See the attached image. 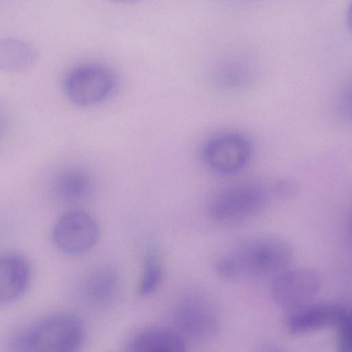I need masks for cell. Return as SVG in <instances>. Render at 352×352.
Masks as SVG:
<instances>
[{
    "label": "cell",
    "mask_w": 352,
    "mask_h": 352,
    "mask_svg": "<svg viewBox=\"0 0 352 352\" xmlns=\"http://www.w3.org/2000/svg\"><path fill=\"white\" fill-rule=\"evenodd\" d=\"M291 246L275 236H256L238 244L218 261L216 272L229 280H254L274 277L287 269Z\"/></svg>",
    "instance_id": "cell-1"
},
{
    "label": "cell",
    "mask_w": 352,
    "mask_h": 352,
    "mask_svg": "<svg viewBox=\"0 0 352 352\" xmlns=\"http://www.w3.org/2000/svg\"><path fill=\"white\" fill-rule=\"evenodd\" d=\"M85 338L83 322L76 316L59 313L48 316L19 333L14 350L28 352H75Z\"/></svg>",
    "instance_id": "cell-2"
},
{
    "label": "cell",
    "mask_w": 352,
    "mask_h": 352,
    "mask_svg": "<svg viewBox=\"0 0 352 352\" xmlns=\"http://www.w3.org/2000/svg\"><path fill=\"white\" fill-rule=\"evenodd\" d=\"M268 192L260 185L242 183L217 191L208 206L210 216L224 224H236L250 219L266 204Z\"/></svg>",
    "instance_id": "cell-3"
},
{
    "label": "cell",
    "mask_w": 352,
    "mask_h": 352,
    "mask_svg": "<svg viewBox=\"0 0 352 352\" xmlns=\"http://www.w3.org/2000/svg\"><path fill=\"white\" fill-rule=\"evenodd\" d=\"M116 86V78L104 66L95 63L79 65L65 76L63 88L74 104L89 107L109 98Z\"/></svg>",
    "instance_id": "cell-4"
},
{
    "label": "cell",
    "mask_w": 352,
    "mask_h": 352,
    "mask_svg": "<svg viewBox=\"0 0 352 352\" xmlns=\"http://www.w3.org/2000/svg\"><path fill=\"white\" fill-rule=\"evenodd\" d=\"M171 320L173 329L185 340L206 341L219 330V321L215 307L205 296L190 294L175 305Z\"/></svg>",
    "instance_id": "cell-5"
},
{
    "label": "cell",
    "mask_w": 352,
    "mask_h": 352,
    "mask_svg": "<svg viewBox=\"0 0 352 352\" xmlns=\"http://www.w3.org/2000/svg\"><path fill=\"white\" fill-rule=\"evenodd\" d=\"M252 155L251 142L243 134L226 132L208 139L201 156L205 165L221 175H231L243 169Z\"/></svg>",
    "instance_id": "cell-6"
},
{
    "label": "cell",
    "mask_w": 352,
    "mask_h": 352,
    "mask_svg": "<svg viewBox=\"0 0 352 352\" xmlns=\"http://www.w3.org/2000/svg\"><path fill=\"white\" fill-rule=\"evenodd\" d=\"M52 237L55 247L63 253L80 255L97 243L99 228L89 214L80 210H70L58 218Z\"/></svg>",
    "instance_id": "cell-7"
},
{
    "label": "cell",
    "mask_w": 352,
    "mask_h": 352,
    "mask_svg": "<svg viewBox=\"0 0 352 352\" xmlns=\"http://www.w3.org/2000/svg\"><path fill=\"white\" fill-rule=\"evenodd\" d=\"M320 285V276L312 269H286L273 278L272 294L280 306L293 310L309 303Z\"/></svg>",
    "instance_id": "cell-8"
},
{
    "label": "cell",
    "mask_w": 352,
    "mask_h": 352,
    "mask_svg": "<svg viewBox=\"0 0 352 352\" xmlns=\"http://www.w3.org/2000/svg\"><path fill=\"white\" fill-rule=\"evenodd\" d=\"M348 309L338 304L307 303L292 310L287 320L294 334L311 332L337 324Z\"/></svg>",
    "instance_id": "cell-9"
},
{
    "label": "cell",
    "mask_w": 352,
    "mask_h": 352,
    "mask_svg": "<svg viewBox=\"0 0 352 352\" xmlns=\"http://www.w3.org/2000/svg\"><path fill=\"white\" fill-rule=\"evenodd\" d=\"M30 278V267L25 257L12 253L0 255V305L21 298Z\"/></svg>",
    "instance_id": "cell-10"
},
{
    "label": "cell",
    "mask_w": 352,
    "mask_h": 352,
    "mask_svg": "<svg viewBox=\"0 0 352 352\" xmlns=\"http://www.w3.org/2000/svg\"><path fill=\"white\" fill-rule=\"evenodd\" d=\"M135 352H184L185 338L173 328L149 327L135 333L127 346Z\"/></svg>",
    "instance_id": "cell-11"
},
{
    "label": "cell",
    "mask_w": 352,
    "mask_h": 352,
    "mask_svg": "<svg viewBox=\"0 0 352 352\" xmlns=\"http://www.w3.org/2000/svg\"><path fill=\"white\" fill-rule=\"evenodd\" d=\"M38 59V50L29 41L14 37L0 39V71L25 72L31 69Z\"/></svg>",
    "instance_id": "cell-12"
},
{
    "label": "cell",
    "mask_w": 352,
    "mask_h": 352,
    "mask_svg": "<svg viewBox=\"0 0 352 352\" xmlns=\"http://www.w3.org/2000/svg\"><path fill=\"white\" fill-rule=\"evenodd\" d=\"M119 286L120 280L116 271L102 267L88 276L84 285V294L92 305H104L116 297Z\"/></svg>",
    "instance_id": "cell-13"
},
{
    "label": "cell",
    "mask_w": 352,
    "mask_h": 352,
    "mask_svg": "<svg viewBox=\"0 0 352 352\" xmlns=\"http://www.w3.org/2000/svg\"><path fill=\"white\" fill-rule=\"evenodd\" d=\"M92 188V180L89 175L79 168H69L63 170L56 182L58 195L69 201L84 199L89 195Z\"/></svg>",
    "instance_id": "cell-14"
},
{
    "label": "cell",
    "mask_w": 352,
    "mask_h": 352,
    "mask_svg": "<svg viewBox=\"0 0 352 352\" xmlns=\"http://www.w3.org/2000/svg\"><path fill=\"white\" fill-rule=\"evenodd\" d=\"M163 276L162 264L153 252L146 254L140 279L138 293L147 296L153 292L160 285Z\"/></svg>",
    "instance_id": "cell-15"
},
{
    "label": "cell",
    "mask_w": 352,
    "mask_h": 352,
    "mask_svg": "<svg viewBox=\"0 0 352 352\" xmlns=\"http://www.w3.org/2000/svg\"><path fill=\"white\" fill-rule=\"evenodd\" d=\"M338 345L342 352H348L351 348L352 331L351 316L347 310L340 319L337 324Z\"/></svg>",
    "instance_id": "cell-16"
},
{
    "label": "cell",
    "mask_w": 352,
    "mask_h": 352,
    "mask_svg": "<svg viewBox=\"0 0 352 352\" xmlns=\"http://www.w3.org/2000/svg\"><path fill=\"white\" fill-rule=\"evenodd\" d=\"M110 1L116 2V3H133V2L138 1L139 0H110Z\"/></svg>",
    "instance_id": "cell-17"
},
{
    "label": "cell",
    "mask_w": 352,
    "mask_h": 352,
    "mask_svg": "<svg viewBox=\"0 0 352 352\" xmlns=\"http://www.w3.org/2000/svg\"><path fill=\"white\" fill-rule=\"evenodd\" d=\"M1 121H0V128H1Z\"/></svg>",
    "instance_id": "cell-18"
}]
</instances>
